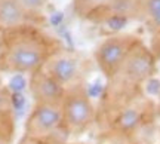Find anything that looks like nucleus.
I'll use <instances>...</instances> for the list:
<instances>
[{
  "instance_id": "nucleus-11",
  "label": "nucleus",
  "mask_w": 160,
  "mask_h": 144,
  "mask_svg": "<svg viewBox=\"0 0 160 144\" xmlns=\"http://www.w3.org/2000/svg\"><path fill=\"white\" fill-rule=\"evenodd\" d=\"M48 2L49 0H18V3L22 8V11L27 15V18L42 15V12L45 11Z\"/></svg>"
},
{
  "instance_id": "nucleus-2",
  "label": "nucleus",
  "mask_w": 160,
  "mask_h": 144,
  "mask_svg": "<svg viewBox=\"0 0 160 144\" xmlns=\"http://www.w3.org/2000/svg\"><path fill=\"white\" fill-rule=\"evenodd\" d=\"M62 128L70 134H82L92 126L97 117V109L86 88L74 83L65 89L61 101Z\"/></svg>"
},
{
  "instance_id": "nucleus-5",
  "label": "nucleus",
  "mask_w": 160,
  "mask_h": 144,
  "mask_svg": "<svg viewBox=\"0 0 160 144\" xmlns=\"http://www.w3.org/2000/svg\"><path fill=\"white\" fill-rule=\"evenodd\" d=\"M62 126L61 103H37L25 121V135L30 140H43Z\"/></svg>"
},
{
  "instance_id": "nucleus-7",
  "label": "nucleus",
  "mask_w": 160,
  "mask_h": 144,
  "mask_svg": "<svg viewBox=\"0 0 160 144\" xmlns=\"http://www.w3.org/2000/svg\"><path fill=\"white\" fill-rule=\"evenodd\" d=\"M43 69L64 88H68L77 83L76 80L79 76V64H77V59L68 54H61L57 51Z\"/></svg>"
},
{
  "instance_id": "nucleus-4",
  "label": "nucleus",
  "mask_w": 160,
  "mask_h": 144,
  "mask_svg": "<svg viewBox=\"0 0 160 144\" xmlns=\"http://www.w3.org/2000/svg\"><path fill=\"white\" fill-rule=\"evenodd\" d=\"M138 40L139 39L132 34H113L105 37L97 46L93 52L95 63L108 82L114 79L125 58Z\"/></svg>"
},
{
  "instance_id": "nucleus-8",
  "label": "nucleus",
  "mask_w": 160,
  "mask_h": 144,
  "mask_svg": "<svg viewBox=\"0 0 160 144\" xmlns=\"http://www.w3.org/2000/svg\"><path fill=\"white\" fill-rule=\"evenodd\" d=\"M27 15L18 0H0V30H12L27 24Z\"/></svg>"
},
{
  "instance_id": "nucleus-6",
  "label": "nucleus",
  "mask_w": 160,
  "mask_h": 144,
  "mask_svg": "<svg viewBox=\"0 0 160 144\" xmlns=\"http://www.w3.org/2000/svg\"><path fill=\"white\" fill-rule=\"evenodd\" d=\"M65 89L61 83H58L51 75H48L45 69L36 71L30 76V92L37 103H61L65 94Z\"/></svg>"
},
{
  "instance_id": "nucleus-9",
  "label": "nucleus",
  "mask_w": 160,
  "mask_h": 144,
  "mask_svg": "<svg viewBox=\"0 0 160 144\" xmlns=\"http://www.w3.org/2000/svg\"><path fill=\"white\" fill-rule=\"evenodd\" d=\"M138 11L153 28L160 31V0H138Z\"/></svg>"
},
{
  "instance_id": "nucleus-12",
  "label": "nucleus",
  "mask_w": 160,
  "mask_h": 144,
  "mask_svg": "<svg viewBox=\"0 0 160 144\" xmlns=\"http://www.w3.org/2000/svg\"><path fill=\"white\" fill-rule=\"evenodd\" d=\"M3 30H0V55H2V49H3Z\"/></svg>"
},
{
  "instance_id": "nucleus-10",
  "label": "nucleus",
  "mask_w": 160,
  "mask_h": 144,
  "mask_svg": "<svg viewBox=\"0 0 160 144\" xmlns=\"http://www.w3.org/2000/svg\"><path fill=\"white\" fill-rule=\"evenodd\" d=\"M114 0H76L77 11L82 13H92L102 8H110Z\"/></svg>"
},
{
  "instance_id": "nucleus-1",
  "label": "nucleus",
  "mask_w": 160,
  "mask_h": 144,
  "mask_svg": "<svg viewBox=\"0 0 160 144\" xmlns=\"http://www.w3.org/2000/svg\"><path fill=\"white\" fill-rule=\"evenodd\" d=\"M53 45L39 30L27 25L6 30L0 55V71L13 75H34L55 54Z\"/></svg>"
},
{
  "instance_id": "nucleus-3",
  "label": "nucleus",
  "mask_w": 160,
  "mask_h": 144,
  "mask_svg": "<svg viewBox=\"0 0 160 144\" xmlns=\"http://www.w3.org/2000/svg\"><path fill=\"white\" fill-rule=\"evenodd\" d=\"M156 69V59L153 52L144 45L141 40L132 48L125 61L119 69L117 75L110 83H116L122 91H135L142 86L153 76Z\"/></svg>"
}]
</instances>
